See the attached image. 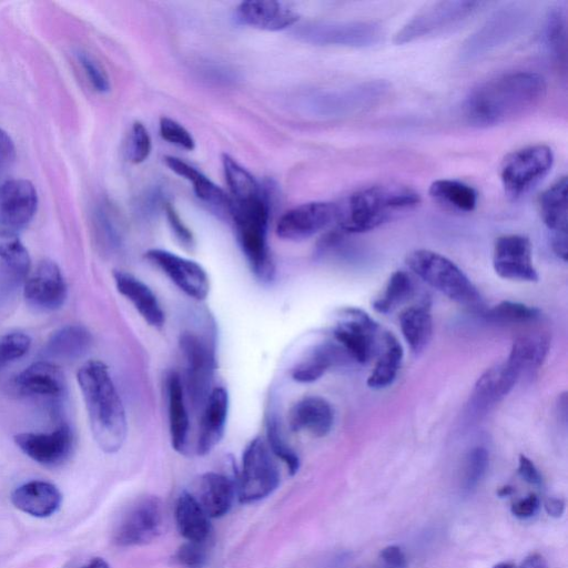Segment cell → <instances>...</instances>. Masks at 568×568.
Wrapping results in <instances>:
<instances>
[{
	"label": "cell",
	"instance_id": "cell-59",
	"mask_svg": "<svg viewBox=\"0 0 568 568\" xmlns=\"http://www.w3.org/2000/svg\"><path fill=\"white\" fill-rule=\"evenodd\" d=\"M493 568H517L513 563L510 562H504V563H500L495 565Z\"/></svg>",
	"mask_w": 568,
	"mask_h": 568
},
{
	"label": "cell",
	"instance_id": "cell-40",
	"mask_svg": "<svg viewBox=\"0 0 568 568\" xmlns=\"http://www.w3.org/2000/svg\"><path fill=\"white\" fill-rule=\"evenodd\" d=\"M413 293L414 283L409 273L402 270L395 271L381 296L373 302V309L381 314L391 313L407 302Z\"/></svg>",
	"mask_w": 568,
	"mask_h": 568
},
{
	"label": "cell",
	"instance_id": "cell-28",
	"mask_svg": "<svg viewBox=\"0 0 568 568\" xmlns=\"http://www.w3.org/2000/svg\"><path fill=\"white\" fill-rule=\"evenodd\" d=\"M169 433L172 448L180 454L189 453L190 419L184 380L171 372L167 379Z\"/></svg>",
	"mask_w": 568,
	"mask_h": 568
},
{
	"label": "cell",
	"instance_id": "cell-15",
	"mask_svg": "<svg viewBox=\"0 0 568 568\" xmlns=\"http://www.w3.org/2000/svg\"><path fill=\"white\" fill-rule=\"evenodd\" d=\"M38 207L37 191L28 180H8L0 186V232L16 235L33 221Z\"/></svg>",
	"mask_w": 568,
	"mask_h": 568
},
{
	"label": "cell",
	"instance_id": "cell-35",
	"mask_svg": "<svg viewBox=\"0 0 568 568\" xmlns=\"http://www.w3.org/2000/svg\"><path fill=\"white\" fill-rule=\"evenodd\" d=\"M404 357L403 348L391 332L382 334V351L368 378L370 389L382 390L390 387L397 379Z\"/></svg>",
	"mask_w": 568,
	"mask_h": 568
},
{
	"label": "cell",
	"instance_id": "cell-51",
	"mask_svg": "<svg viewBox=\"0 0 568 568\" xmlns=\"http://www.w3.org/2000/svg\"><path fill=\"white\" fill-rule=\"evenodd\" d=\"M16 158V148L12 138L0 129V174L12 166Z\"/></svg>",
	"mask_w": 568,
	"mask_h": 568
},
{
	"label": "cell",
	"instance_id": "cell-31",
	"mask_svg": "<svg viewBox=\"0 0 568 568\" xmlns=\"http://www.w3.org/2000/svg\"><path fill=\"white\" fill-rule=\"evenodd\" d=\"M523 371L510 359L486 370L475 384L474 398L482 404L502 401L515 387Z\"/></svg>",
	"mask_w": 568,
	"mask_h": 568
},
{
	"label": "cell",
	"instance_id": "cell-39",
	"mask_svg": "<svg viewBox=\"0 0 568 568\" xmlns=\"http://www.w3.org/2000/svg\"><path fill=\"white\" fill-rule=\"evenodd\" d=\"M551 347V338L546 333H534L533 336H523L513 343L509 359L525 368H540L544 363Z\"/></svg>",
	"mask_w": 568,
	"mask_h": 568
},
{
	"label": "cell",
	"instance_id": "cell-22",
	"mask_svg": "<svg viewBox=\"0 0 568 568\" xmlns=\"http://www.w3.org/2000/svg\"><path fill=\"white\" fill-rule=\"evenodd\" d=\"M567 178L557 180L553 186L543 192L540 198V212L547 229L552 233V249L564 262L568 258L567 223Z\"/></svg>",
	"mask_w": 568,
	"mask_h": 568
},
{
	"label": "cell",
	"instance_id": "cell-55",
	"mask_svg": "<svg viewBox=\"0 0 568 568\" xmlns=\"http://www.w3.org/2000/svg\"><path fill=\"white\" fill-rule=\"evenodd\" d=\"M544 507L547 514L559 519L564 514L565 502L561 499H549L545 501Z\"/></svg>",
	"mask_w": 568,
	"mask_h": 568
},
{
	"label": "cell",
	"instance_id": "cell-32",
	"mask_svg": "<svg viewBox=\"0 0 568 568\" xmlns=\"http://www.w3.org/2000/svg\"><path fill=\"white\" fill-rule=\"evenodd\" d=\"M210 517L196 497L182 493L176 504V522L181 536L188 542H208L211 534Z\"/></svg>",
	"mask_w": 568,
	"mask_h": 568
},
{
	"label": "cell",
	"instance_id": "cell-36",
	"mask_svg": "<svg viewBox=\"0 0 568 568\" xmlns=\"http://www.w3.org/2000/svg\"><path fill=\"white\" fill-rule=\"evenodd\" d=\"M341 347L333 343H322L314 347L294 365L292 380L298 383H313L320 380L339 359Z\"/></svg>",
	"mask_w": 568,
	"mask_h": 568
},
{
	"label": "cell",
	"instance_id": "cell-47",
	"mask_svg": "<svg viewBox=\"0 0 568 568\" xmlns=\"http://www.w3.org/2000/svg\"><path fill=\"white\" fill-rule=\"evenodd\" d=\"M160 135L171 145L184 148L188 151L195 150L196 141L189 131L176 120L162 117L159 124Z\"/></svg>",
	"mask_w": 568,
	"mask_h": 568
},
{
	"label": "cell",
	"instance_id": "cell-58",
	"mask_svg": "<svg viewBox=\"0 0 568 568\" xmlns=\"http://www.w3.org/2000/svg\"><path fill=\"white\" fill-rule=\"evenodd\" d=\"M513 493H514V489L510 485L504 486V488L497 491V495H499L501 497L510 496Z\"/></svg>",
	"mask_w": 568,
	"mask_h": 568
},
{
	"label": "cell",
	"instance_id": "cell-45",
	"mask_svg": "<svg viewBox=\"0 0 568 568\" xmlns=\"http://www.w3.org/2000/svg\"><path fill=\"white\" fill-rule=\"evenodd\" d=\"M489 453L484 448L473 449L466 458L464 468V488L473 490L484 478L489 468Z\"/></svg>",
	"mask_w": 568,
	"mask_h": 568
},
{
	"label": "cell",
	"instance_id": "cell-23",
	"mask_svg": "<svg viewBox=\"0 0 568 568\" xmlns=\"http://www.w3.org/2000/svg\"><path fill=\"white\" fill-rule=\"evenodd\" d=\"M230 400L228 391L223 387L213 388L204 409L196 442L195 452L205 456L215 450L225 436L229 417Z\"/></svg>",
	"mask_w": 568,
	"mask_h": 568
},
{
	"label": "cell",
	"instance_id": "cell-25",
	"mask_svg": "<svg viewBox=\"0 0 568 568\" xmlns=\"http://www.w3.org/2000/svg\"><path fill=\"white\" fill-rule=\"evenodd\" d=\"M114 280L121 296L125 297L148 326L161 329L165 326L166 314L156 293L139 278L125 271H115Z\"/></svg>",
	"mask_w": 568,
	"mask_h": 568
},
{
	"label": "cell",
	"instance_id": "cell-56",
	"mask_svg": "<svg viewBox=\"0 0 568 568\" xmlns=\"http://www.w3.org/2000/svg\"><path fill=\"white\" fill-rule=\"evenodd\" d=\"M519 568H550L549 564L540 554H532L522 563Z\"/></svg>",
	"mask_w": 568,
	"mask_h": 568
},
{
	"label": "cell",
	"instance_id": "cell-17",
	"mask_svg": "<svg viewBox=\"0 0 568 568\" xmlns=\"http://www.w3.org/2000/svg\"><path fill=\"white\" fill-rule=\"evenodd\" d=\"M23 290L28 306L39 312H53L62 308L68 297L63 273L52 260L40 262L30 272Z\"/></svg>",
	"mask_w": 568,
	"mask_h": 568
},
{
	"label": "cell",
	"instance_id": "cell-19",
	"mask_svg": "<svg viewBox=\"0 0 568 568\" xmlns=\"http://www.w3.org/2000/svg\"><path fill=\"white\" fill-rule=\"evenodd\" d=\"M337 217V205L308 202L284 213L277 225V236L287 241H302L316 236Z\"/></svg>",
	"mask_w": 568,
	"mask_h": 568
},
{
	"label": "cell",
	"instance_id": "cell-24",
	"mask_svg": "<svg viewBox=\"0 0 568 568\" xmlns=\"http://www.w3.org/2000/svg\"><path fill=\"white\" fill-rule=\"evenodd\" d=\"M165 162L171 171L190 182L197 198L215 215L221 219L231 220L232 201L225 190L184 160L167 156Z\"/></svg>",
	"mask_w": 568,
	"mask_h": 568
},
{
	"label": "cell",
	"instance_id": "cell-41",
	"mask_svg": "<svg viewBox=\"0 0 568 568\" xmlns=\"http://www.w3.org/2000/svg\"><path fill=\"white\" fill-rule=\"evenodd\" d=\"M486 317L494 323L506 324V326H523V324L539 321L542 312L524 303L503 301L486 312Z\"/></svg>",
	"mask_w": 568,
	"mask_h": 568
},
{
	"label": "cell",
	"instance_id": "cell-30",
	"mask_svg": "<svg viewBox=\"0 0 568 568\" xmlns=\"http://www.w3.org/2000/svg\"><path fill=\"white\" fill-rule=\"evenodd\" d=\"M236 493V485L228 476L210 472L201 476L194 496L210 519H219L231 510Z\"/></svg>",
	"mask_w": 568,
	"mask_h": 568
},
{
	"label": "cell",
	"instance_id": "cell-10",
	"mask_svg": "<svg viewBox=\"0 0 568 568\" xmlns=\"http://www.w3.org/2000/svg\"><path fill=\"white\" fill-rule=\"evenodd\" d=\"M297 35L319 46H342L369 48L378 45L383 36V28L374 22L352 20V22H318L303 25Z\"/></svg>",
	"mask_w": 568,
	"mask_h": 568
},
{
	"label": "cell",
	"instance_id": "cell-21",
	"mask_svg": "<svg viewBox=\"0 0 568 568\" xmlns=\"http://www.w3.org/2000/svg\"><path fill=\"white\" fill-rule=\"evenodd\" d=\"M14 388L26 398L56 402L65 397L67 382L58 365L39 361L17 375Z\"/></svg>",
	"mask_w": 568,
	"mask_h": 568
},
{
	"label": "cell",
	"instance_id": "cell-38",
	"mask_svg": "<svg viewBox=\"0 0 568 568\" xmlns=\"http://www.w3.org/2000/svg\"><path fill=\"white\" fill-rule=\"evenodd\" d=\"M222 166L232 202L241 204V202L255 200L263 196L257 179L238 161L225 154L222 156Z\"/></svg>",
	"mask_w": 568,
	"mask_h": 568
},
{
	"label": "cell",
	"instance_id": "cell-18",
	"mask_svg": "<svg viewBox=\"0 0 568 568\" xmlns=\"http://www.w3.org/2000/svg\"><path fill=\"white\" fill-rule=\"evenodd\" d=\"M15 443L36 463L56 468L69 459L74 449V434L69 425L62 424L52 432L17 434Z\"/></svg>",
	"mask_w": 568,
	"mask_h": 568
},
{
	"label": "cell",
	"instance_id": "cell-12",
	"mask_svg": "<svg viewBox=\"0 0 568 568\" xmlns=\"http://www.w3.org/2000/svg\"><path fill=\"white\" fill-rule=\"evenodd\" d=\"M342 321L333 331V337L352 359L365 364L378 349L379 324L367 312L347 308L341 312Z\"/></svg>",
	"mask_w": 568,
	"mask_h": 568
},
{
	"label": "cell",
	"instance_id": "cell-29",
	"mask_svg": "<svg viewBox=\"0 0 568 568\" xmlns=\"http://www.w3.org/2000/svg\"><path fill=\"white\" fill-rule=\"evenodd\" d=\"M12 502L19 511L46 519L58 512L63 495L52 483L33 481L19 486L12 495Z\"/></svg>",
	"mask_w": 568,
	"mask_h": 568
},
{
	"label": "cell",
	"instance_id": "cell-9",
	"mask_svg": "<svg viewBox=\"0 0 568 568\" xmlns=\"http://www.w3.org/2000/svg\"><path fill=\"white\" fill-rule=\"evenodd\" d=\"M481 2H440L422 9L394 36L395 45L417 42L465 22L485 6Z\"/></svg>",
	"mask_w": 568,
	"mask_h": 568
},
{
	"label": "cell",
	"instance_id": "cell-54",
	"mask_svg": "<svg viewBox=\"0 0 568 568\" xmlns=\"http://www.w3.org/2000/svg\"><path fill=\"white\" fill-rule=\"evenodd\" d=\"M519 474L527 483L533 485H541L542 483V476L539 470L536 469L534 463L529 458H526L525 455L520 456Z\"/></svg>",
	"mask_w": 568,
	"mask_h": 568
},
{
	"label": "cell",
	"instance_id": "cell-8",
	"mask_svg": "<svg viewBox=\"0 0 568 568\" xmlns=\"http://www.w3.org/2000/svg\"><path fill=\"white\" fill-rule=\"evenodd\" d=\"M179 344L186 364V397L192 409L201 412L213 390L215 349L207 338L190 331L181 334Z\"/></svg>",
	"mask_w": 568,
	"mask_h": 568
},
{
	"label": "cell",
	"instance_id": "cell-6",
	"mask_svg": "<svg viewBox=\"0 0 568 568\" xmlns=\"http://www.w3.org/2000/svg\"><path fill=\"white\" fill-rule=\"evenodd\" d=\"M280 471L266 439L252 440L242 455L238 499L242 504L267 499L278 489Z\"/></svg>",
	"mask_w": 568,
	"mask_h": 568
},
{
	"label": "cell",
	"instance_id": "cell-26",
	"mask_svg": "<svg viewBox=\"0 0 568 568\" xmlns=\"http://www.w3.org/2000/svg\"><path fill=\"white\" fill-rule=\"evenodd\" d=\"M237 15L242 24L267 32H280L296 25L300 19L297 12L275 0H250L241 3Z\"/></svg>",
	"mask_w": 568,
	"mask_h": 568
},
{
	"label": "cell",
	"instance_id": "cell-52",
	"mask_svg": "<svg viewBox=\"0 0 568 568\" xmlns=\"http://www.w3.org/2000/svg\"><path fill=\"white\" fill-rule=\"evenodd\" d=\"M540 499L535 494L526 497L512 506V513L519 519H530L539 511Z\"/></svg>",
	"mask_w": 568,
	"mask_h": 568
},
{
	"label": "cell",
	"instance_id": "cell-53",
	"mask_svg": "<svg viewBox=\"0 0 568 568\" xmlns=\"http://www.w3.org/2000/svg\"><path fill=\"white\" fill-rule=\"evenodd\" d=\"M380 556L382 561L390 568H407V557H405L399 546L385 547Z\"/></svg>",
	"mask_w": 568,
	"mask_h": 568
},
{
	"label": "cell",
	"instance_id": "cell-3",
	"mask_svg": "<svg viewBox=\"0 0 568 568\" xmlns=\"http://www.w3.org/2000/svg\"><path fill=\"white\" fill-rule=\"evenodd\" d=\"M420 204L421 196L408 186H372L354 192L337 205L336 220L344 233H364L385 225Z\"/></svg>",
	"mask_w": 568,
	"mask_h": 568
},
{
	"label": "cell",
	"instance_id": "cell-5",
	"mask_svg": "<svg viewBox=\"0 0 568 568\" xmlns=\"http://www.w3.org/2000/svg\"><path fill=\"white\" fill-rule=\"evenodd\" d=\"M407 266L444 296L473 310L482 308L480 292L453 261L438 252L415 250L409 253Z\"/></svg>",
	"mask_w": 568,
	"mask_h": 568
},
{
	"label": "cell",
	"instance_id": "cell-27",
	"mask_svg": "<svg viewBox=\"0 0 568 568\" xmlns=\"http://www.w3.org/2000/svg\"><path fill=\"white\" fill-rule=\"evenodd\" d=\"M288 421L292 431L321 439L333 428L334 411L326 399L311 395L293 405Z\"/></svg>",
	"mask_w": 568,
	"mask_h": 568
},
{
	"label": "cell",
	"instance_id": "cell-20",
	"mask_svg": "<svg viewBox=\"0 0 568 568\" xmlns=\"http://www.w3.org/2000/svg\"><path fill=\"white\" fill-rule=\"evenodd\" d=\"M32 268L29 253L16 235L0 232V303H7L24 289Z\"/></svg>",
	"mask_w": 568,
	"mask_h": 568
},
{
	"label": "cell",
	"instance_id": "cell-57",
	"mask_svg": "<svg viewBox=\"0 0 568 568\" xmlns=\"http://www.w3.org/2000/svg\"><path fill=\"white\" fill-rule=\"evenodd\" d=\"M80 568H110V566L104 559H100V557H96V559L89 561L88 563L81 566Z\"/></svg>",
	"mask_w": 568,
	"mask_h": 568
},
{
	"label": "cell",
	"instance_id": "cell-50",
	"mask_svg": "<svg viewBox=\"0 0 568 568\" xmlns=\"http://www.w3.org/2000/svg\"><path fill=\"white\" fill-rule=\"evenodd\" d=\"M165 211L169 226L172 232L175 233V236L180 241L181 245L188 249L194 248V233H192L191 230L185 225L184 221L181 220L179 213L176 211L175 207L167 204Z\"/></svg>",
	"mask_w": 568,
	"mask_h": 568
},
{
	"label": "cell",
	"instance_id": "cell-42",
	"mask_svg": "<svg viewBox=\"0 0 568 568\" xmlns=\"http://www.w3.org/2000/svg\"><path fill=\"white\" fill-rule=\"evenodd\" d=\"M544 42L547 50L557 62L566 58V15L560 7L551 10L546 18Z\"/></svg>",
	"mask_w": 568,
	"mask_h": 568
},
{
	"label": "cell",
	"instance_id": "cell-7",
	"mask_svg": "<svg viewBox=\"0 0 568 568\" xmlns=\"http://www.w3.org/2000/svg\"><path fill=\"white\" fill-rule=\"evenodd\" d=\"M553 165V150L546 145L529 146L512 152L501 167L505 194L513 200L529 194L550 174Z\"/></svg>",
	"mask_w": 568,
	"mask_h": 568
},
{
	"label": "cell",
	"instance_id": "cell-34",
	"mask_svg": "<svg viewBox=\"0 0 568 568\" xmlns=\"http://www.w3.org/2000/svg\"><path fill=\"white\" fill-rule=\"evenodd\" d=\"M90 332L81 326H67L59 329L49 338L45 352L50 359L74 361L90 349Z\"/></svg>",
	"mask_w": 568,
	"mask_h": 568
},
{
	"label": "cell",
	"instance_id": "cell-11",
	"mask_svg": "<svg viewBox=\"0 0 568 568\" xmlns=\"http://www.w3.org/2000/svg\"><path fill=\"white\" fill-rule=\"evenodd\" d=\"M164 522L162 502L155 496L144 497L121 519L115 531V543L123 547L146 545L161 534Z\"/></svg>",
	"mask_w": 568,
	"mask_h": 568
},
{
	"label": "cell",
	"instance_id": "cell-37",
	"mask_svg": "<svg viewBox=\"0 0 568 568\" xmlns=\"http://www.w3.org/2000/svg\"><path fill=\"white\" fill-rule=\"evenodd\" d=\"M429 192L431 198L446 209L469 213L478 207V191L459 180H436Z\"/></svg>",
	"mask_w": 568,
	"mask_h": 568
},
{
	"label": "cell",
	"instance_id": "cell-48",
	"mask_svg": "<svg viewBox=\"0 0 568 568\" xmlns=\"http://www.w3.org/2000/svg\"><path fill=\"white\" fill-rule=\"evenodd\" d=\"M175 560L182 568H202L208 560L207 542H186L179 547Z\"/></svg>",
	"mask_w": 568,
	"mask_h": 568
},
{
	"label": "cell",
	"instance_id": "cell-43",
	"mask_svg": "<svg viewBox=\"0 0 568 568\" xmlns=\"http://www.w3.org/2000/svg\"><path fill=\"white\" fill-rule=\"evenodd\" d=\"M266 440L273 455L287 465L290 474H297L300 469L299 456L292 450L286 439L283 438L275 419L268 421Z\"/></svg>",
	"mask_w": 568,
	"mask_h": 568
},
{
	"label": "cell",
	"instance_id": "cell-2",
	"mask_svg": "<svg viewBox=\"0 0 568 568\" xmlns=\"http://www.w3.org/2000/svg\"><path fill=\"white\" fill-rule=\"evenodd\" d=\"M77 380L97 445L107 454L117 453L126 442L128 422L124 402L107 365L90 360L79 369Z\"/></svg>",
	"mask_w": 568,
	"mask_h": 568
},
{
	"label": "cell",
	"instance_id": "cell-16",
	"mask_svg": "<svg viewBox=\"0 0 568 568\" xmlns=\"http://www.w3.org/2000/svg\"><path fill=\"white\" fill-rule=\"evenodd\" d=\"M493 268L504 280L537 282L540 279L533 265L532 243L522 235H507L496 240Z\"/></svg>",
	"mask_w": 568,
	"mask_h": 568
},
{
	"label": "cell",
	"instance_id": "cell-44",
	"mask_svg": "<svg viewBox=\"0 0 568 568\" xmlns=\"http://www.w3.org/2000/svg\"><path fill=\"white\" fill-rule=\"evenodd\" d=\"M32 347V339L23 332H12L0 337V371L8 364L23 358Z\"/></svg>",
	"mask_w": 568,
	"mask_h": 568
},
{
	"label": "cell",
	"instance_id": "cell-46",
	"mask_svg": "<svg viewBox=\"0 0 568 568\" xmlns=\"http://www.w3.org/2000/svg\"><path fill=\"white\" fill-rule=\"evenodd\" d=\"M152 150V141L144 124L136 123L131 128L128 144V158L133 164L139 165L145 162Z\"/></svg>",
	"mask_w": 568,
	"mask_h": 568
},
{
	"label": "cell",
	"instance_id": "cell-1",
	"mask_svg": "<svg viewBox=\"0 0 568 568\" xmlns=\"http://www.w3.org/2000/svg\"><path fill=\"white\" fill-rule=\"evenodd\" d=\"M547 91L544 77L516 71L492 78L470 91L462 105L470 126L490 128L521 117L541 104Z\"/></svg>",
	"mask_w": 568,
	"mask_h": 568
},
{
	"label": "cell",
	"instance_id": "cell-13",
	"mask_svg": "<svg viewBox=\"0 0 568 568\" xmlns=\"http://www.w3.org/2000/svg\"><path fill=\"white\" fill-rule=\"evenodd\" d=\"M145 258L191 299L204 301L210 293V278L198 262L167 250L150 249Z\"/></svg>",
	"mask_w": 568,
	"mask_h": 568
},
{
	"label": "cell",
	"instance_id": "cell-14",
	"mask_svg": "<svg viewBox=\"0 0 568 568\" xmlns=\"http://www.w3.org/2000/svg\"><path fill=\"white\" fill-rule=\"evenodd\" d=\"M525 13L522 8L511 7L495 13L478 32L464 43L461 58L473 62L490 54L496 48L509 42L522 28Z\"/></svg>",
	"mask_w": 568,
	"mask_h": 568
},
{
	"label": "cell",
	"instance_id": "cell-4",
	"mask_svg": "<svg viewBox=\"0 0 568 568\" xmlns=\"http://www.w3.org/2000/svg\"><path fill=\"white\" fill-rule=\"evenodd\" d=\"M270 207L262 197L235 204L232 202L231 220L235 223L239 246L248 265L261 281H270L275 275V265L268 245Z\"/></svg>",
	"mask_w": 568,
	"mask_h": 568
},
{
	"label": "cell",
	"instance_id": "cell-33",
	"mask_svg": "<svg viewBox=\"0 0 568 568\" xmlns=\"http://www.w3.org/2000/svg\"><path fill=\"white\" fill-rule=\"evenodd\" d=\"M400 328L405 341L414 353H420L428 346L433 333L431 304L423 301L417 306L405 309L400 314Z\"/></svg>",
	"mask_w": 568,
	"mask_h": 568
},
{
	"label": "cell",
	"instance_id": "cell-49",
	"mask_svg": "<svg viewBox=\"0 0 568 568\" xmlns=\"http://www.w3.org/2000/svg\"><path fill=\"white\" fill-rule=\"evenodd\" d=\"M79 63L84 69L91 86L100 94H106L110 90V80L106 70L97 60L87 54H79Z\"/></svg>",
	"mask_w": 568,
	"mask_h": 568
}]
</instances>
